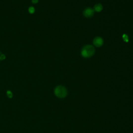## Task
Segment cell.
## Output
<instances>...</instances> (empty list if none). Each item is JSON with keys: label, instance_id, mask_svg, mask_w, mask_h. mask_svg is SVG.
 I'll return each instance as SVG.
<instances>
[{"label": "cell", "instance_id": "4", "mask_svg": "<svg viewBox=\"0 0 133 133\" xmlns=\"http://www.w3.org/2000/svg\"><path fill=\"white\" fill-rule=\"evenodd\" d=\"M93 44L97 47H100L104 44V40L100 36H97L93 40Z\"/></svg>", "mask_w": 133, "mask_h": 133}, {"label": "cell", "instance_id": "1", "mask_svg": "<svg viewBox=\"0 0 133 133\" xmlns=\"http://www.w3.org/2000/svg\"><path fill=\"white\" fill-rule=\"evenodd\" d=\"M95 49L92 45H86L84 46L81 50V55L84 58H90L95 54Z\"/></svg>", "mask_w": 133, "mask_h": 133}, {"label": "cell", "instance_id": "3", "mask_svg": "<svg viewBox=\"0 0 133 133\" xmlns=\"http://www.w3.org/2000/svg\"><path fill=\"white\" fill-rule=\"evenodd\" d=\"M83 15L86 18H90L94 15V10L90 7H87L84 10L83 12Z\"/></svg>", "mask_w": 133, "mask_h": 133}, {"label": "cell", "instance_id": "5", "mask_svg": "<svg viewBox=\"0 0 133 133\" xmlns=\"http://www.w3.org/2000/svg\"><path fill=\"white\" fill-rule=\"evenodd\" d=\"M103 9V5L100 3L96 4V5H95V6L94 7V10L96 12H102Z\"/></svg>", "mask_w": 133, "mask_h": 133}, {"label": "cell", "instance_id": "7", "mask_svg": "<svg viewBox=\"0 0 133 133\" xmlns=\"http://www.w3.org/2000/svg\"><path fill=\"white\" fill-rule=\"evenodd\" d=\"M32 2L33 3L35 4V3H37L38 2V0H32Z\"/></svg>", "mask_w": 133, "mask_h": 133}, {"label": "cell", "instance_id": "6", "mask_svg": "<svg viewBox=\"0 0 133 133\" xmlns=\"http://www.w3.org/2000/svg\"><path fill=\"white\" fill-rule=\"evenodd\" d=\"M34 11H35V9L34 8V7H30L29 8V12L31 14H33L34 13Z\"/></svg>", "mask_w": 133, "mask_h": 133}, {"label": "cell", "instance_id": "2", "mask_svg": "<svg viewBox=\"0 0 133 133\" xmlns=\"http://www.w3.org/2000/svg\"><path fill=\"white\" fill-rule=\"evenodd\" d=\"M55 94L58 97L63 98H65L67 95V90L64 86L59 85L55 89Z\"/></svg>", "mask_w": 133, "mask_h": 133}]
</instances>
